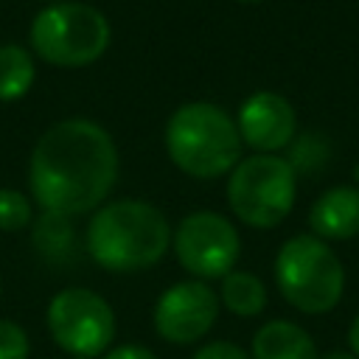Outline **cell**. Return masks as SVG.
Listing matches in <instances>:
<instances>
[{"label":"cell","instance_id":"1","mask_svg":"<svg viewBox=\"0 0 359 359\" xmlns=\"http://www.w3.org/2000/svg\"><path fill=\"white\" fill-rule=\"evenodd\" d=\"M115 180V140L90 118H67L48 126L31 151V194L36 205L53 216H76L98 208Z\"/></svg>","mask_w":359,"mask_h":359},{"label":"cell","instance_id":"2","mask_svg":"<svg viewBox=\"0 0 359 359\" xmlns=\"http://www.w3.org/2000/svg\"><path fill=\"white\" fill-rule=\"evenodd\" d=\"M168 247L171 227L165 213L143 199H115L98 208L87 227V250L109 272L154 266Z\"/></svg>","mask_w":359,"mask_h":359},{"label":"cell","instance_id":"3","mask_svg":"<svg viewBox=\"0 0 359 359\" xmlns=\"http://www.w3.org/2000/svg\"><path fill=\"white\" fill-rule=\"evenodd\" d=\"M236 121L213 101H188L165 123V151L171 163L196 180L230 174L241 160Z\"/></svg>","mask_w":359,"mask_h":359},{"label":"cell","instance_id":"4","mask_svg":"<svg viewBox=\"0 0 359 359\" xmlns=\"http://www.w3.org/2000/svg\"><path fill=\"white\" fill-rule=\"evenodd\" d=\"M275 283L289 306L303 314L331 311L345 292V266L328 241L292 236L275 255Z\"/></svg>","mask_w":359,"mask_h":359},{"label":"cell","instance_id":"5","mask_svg":"<svg viewBox=\"0 0 359 359\" xmlns=\"http://www.w3.org/2000/svg\"><path fill=\"white\" fill-rule=\"evenodd\" d=\"M107 17L87 3H50L31 22V48L56 67H84L109 48Z\"/></svg>","mask_w":359,"mask_h":359},{"label":"cell","instance_id":"6","mask_svg":"<svg viewBox=\"0 0 359 359\" xmlns=\"http://www.w3.org/2000/svg\"><path fill=\"white\" fill-rule=\"evenodd\" d=\"M297 171L280 154H252L238 160L227 180V205L250 227H278L294 208Z\"/></svg>","mask_w":359,"mask_h":359},{"label":"cell","instance_id":"7","mask_svg":"<svg viewBox=\"0 0 359 359\" xmlns=\"http://www.w3.org/2000/svg\"><path fill=\"white\" fill-rule=\"evenodd\" d=\"M48 331L70 356L95 359L115 339V311L98 292L70 286L48 303Z\"/></svg>","mask_w":359,"mask_h":359},{"label":"cell","instance_id":"8","mask_svg":"<svg viewBox=\"0 0 359 359\" xmlns=\"http://www.w3.org/2000/svg\"><path fill=\"white\" fill-rule=\"evenodd\" d=\"M171 247L180 266L196 280H222L238 261L241 238L222 213L194 210L171 233Z\"/></svg>","mask_w":359,"mask_h":359},{"label":"cell","instance_id":"9","mask_svg":"<svg viewBox=\"0 0 359 359\" xmlns=\"http://www.w3.org/2000/svg\"><path fill=\"white\" fill-rule=\"evenodd\" d=\"M219 294L205 280H180L154 303V331L171 345L199 342L219 317Z\"/></svg>","mask_w":359,"mask_h":359},{"label":"cell","instance_id":"10","mask_svg":"<svg viewBox=\"0 0 359 359\" xmlns=\"http://www.w3.org/2000/svg\"><path fill=\"white\" fill-rule=\"evenodd\" d=\"M236 126L241 143L255 149V154H278L292 143L297 129V115L294 107L280 93L261 90L244 98V104L238 107Z\"/></svg>","mask_w":359,"mask_h":359},{"label":"cell","instance_id":"11","mask_svg":"<svg viewBox=\"0 0 359 359\" xmlns=\"http://www.w3.org/2000/svg\"><path fill=\"white\" fill-rule=\"evenodd\" d=\"M309 224L323 241H348L359 236V188L334 185L320 194L309 210Z\"/></svg>","mask_w":359,"mask_h":359},{"label":"cell","instance_id":"12","mask_svg":"<svg viewBox=\"0 0 359 359\" xmlns=\"http://www.w3.org/2000/svg\"><path fill=\"white\" fill-rule=\"evenodd\" d=\"M252 359H320L311 334L289 320H269L252 337Z\"/></svg>","mask_w":359,"mask_h":359},{"label":"cell","instance_id":"13","mask_svg":"<svg viewBox=\"0 0 359 359\" xmlns=\"http://www.w3.org/2000/svg\"><path fill=\"white\" fill-rule=\"evenodd\" d=\"M219 303H224V309L238 314V317H255L266 306V286L258 275L244 272V269H233L222 278Z\"/></svg>","mask_w":359,"mask_h":359},{"label":"cell","instance_id":"14","mask_svg":"<svg viewBox=\"0 0 359 359\" xmlns=\"http://www.w3.org/2000/svg\"><path fill=\"white\" fill-rule=\"evenodd\" d=\"M36 79L31 53L22 45H0V101H20Z\"/></svg>","mask_w":359,"mask_h":359},{"label":"cell","instance_id":"15","mask_svg":"<svg viewBox=\"0 0 359 359\" xmlns=\"http://www.w3.org/2000/svg\"><path fill=\"white\" fill-rule=\"evenodd\" d=\"M31 222V202L17 188H0V230L17 233Z\"/></svg>","mask_w":359,"mask_h":359},{"label":"cell","instance_id":"16","mask_svg":"<svg viewBox=\"0 0 359 359\" xmlns=\"http://www.w3.org/2000/svg\"><path fill=\"white\" fill-rule=\"evenodd\" d=\"M31 342L22 325L14 320H0V359H28Z\"/></svg>","mask_w":359,"mask_h":359},{"label":"cell","instance_id":"17","mask_svg":"<svg viewBox=\"0 0 359 359\" xmlns=\"http://www.w3.org/2000/svg\"><path fill=\"white\" fill-rule=\"evenodd\" d=\"M191 359H252L244 348H238L236 342H224V339H219V342H208V345H202Z\"/></svg>","mask_w":359,"mask_h":359},{"label":"cell","instance_id":"18","mask_svg":"<svg viewBox=\"0 0 359 359\" xmlns=\"http://www.w3.org/2000/svg\"><path fill=\"white\" fill-rule=\"evenodd\" d=\"M101 359H157V353H151L143 345H121V348L107 351Z\"/></svg>","mask_w":359,"mask_h":359},{"label":"cell","instance_id":"19","mask_svg":"<svg viewBox=\"0 0 359 359\" xmlns=\"http://www.w3.org/2000/svg\"><path fill=\"white\" fill-rule=\"evenodd\" d=\"M348 351L359 359V314L353 317V323H351V328H348Z\"/></svg>","mask_w":359,"mask_h":359},{"label":"cell","instance_id":"20","mask_svg":"<svg viewBox=\"0 0 359 359\" xmlns=\"http://www.w3.org/2000/svg\"><path fill=\"white\" fill-rule=\"evenodd\" d=\"M320 359H356L351 351H328V353H323Z\"/></svg>","mask_w":359,"mask_h":359},{"label":"cell","instance_id":"21","mask_svg":"<svg viewBox=\"0 0 359 359\" xmlns=\"http://www.w3.org/2000/svg\"><path fill=\"white\" fill-rule=\"evenodd\" d=\"M45 3H65V0H45Z\"/></svg>","mask_w":359,"mask_h":359},{"label":"cell","instance_id":"22","mask_svg":"<svg viewBox=\"0 0 359 359\" xmlns=\"http://www.w3.org/2000/svg\"><path fill=\"white\" fill-rule=\"evenodd\" d=\"M70 359H87V356H70Z\"/></svg>","mask_w":359,"mask_h":359},{"label":"cell","instance_id":"23","mask_svg":"<svg viewBox=\"0 0 359 359\" xmlns=\"http://www.w3.org/2000/svg\"><path fill=\"white\" fill-rule=\"evenodd\" d=\"M241 3H258V0H241Z\"/></svg>","mask_w":359,"mask_h":359},{"label":"cell","instance_id":"24","mask_svg":"<svg viewBox=\"0 0 359 359\" xmlns=\"http://www.w3.org/2000/svg\"><path fill=\"white\" fill-rule=\"evenodd\" d=\"M0 289H3V280H0Z\"/></svg>","mask_w":359,"mask_h":359}]
</instances>
